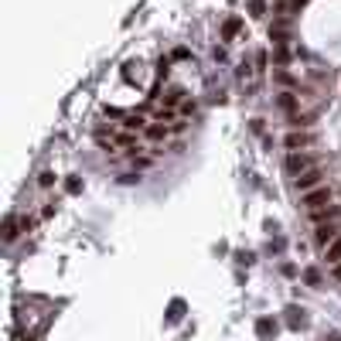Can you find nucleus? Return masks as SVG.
Returning <instances> with one entry per match:
<instances>
[{
  "mask_svg": "<svg viewBox=\"0 0 341 341\" xmlns=\"http://www.w3.org/2000/svg\"><path fill=\"white\" fill-rule=\"evenodd\" d=\"M297 191H314V188H321V184H324V167H318V164H314V167L310 170H304V174H300V178H297Z\"/></svg>",
  "mask_w": 341,
  "mask_h": 341,
  "instance_id": "nucleus-1",
  "label": "nucleus"
},
{
  "mask_svg": "<svg viewBox=\"0 0 341 341\" xmlns=\"http://www.w3.org/2000/svg\"><path fill=\"white\" fill-rule=\"evenodd\" d=\"M324 205H331V188L328 184H321V188H314V191L304 194V208L307 212H318V208H324Z\"/></svg>",
  "mask_w": 341,
  "mask_h": 341,
  "instance_id": "nucleus-2",
  "label": "nucleus"
},
{
  "mask_svg": "<svg viewBox=\"0 0 341 341\" xmlns=\"http://www.w3.org/2000/svg\"><path fill=\"white\" fill-rule=\"evenodd\" d=\"M338 236H341L338 218H334V222H321V225H318V232H314V242H318V246H331V242H334Z\"/></svg>",
  "mask_w": 341,
  "mask_h": 341,
  "instance_id": "nucleus-3",
  "label": "nucleus"
},
{
  "mask_svg": "<svg viewBox=\"0 0 341 341\" xmlns=\"http://www.w3.org/2000/svg\"><path fill=\"white\" fill-rule=\"evenodd\" d=\"M287 147H290V154H297V150H307L314 147V133H304V130H294V133H287L283 140Z\"/></svg>",
  "mask_w": 341,
  "mask_h": 341,
  "instance_id": "nucleus-4",
  "label": "nucleus"
},
{
  "mask_svg": "<svg viewBox=\"0 0 341 341\" xmlns=\"http://www.w3.org/2000/svg\"><path fill=\"white\" fill-rule=\"evenodd\" d=\"M310 167H314V160L307 157L304 150H297V154H290V157H287V170H290L294 178H300V174H304V170H310Z\"/></svg>",
  "mask_w": 341,
  "mask_h": 341,
  "instance_id": "nucleus-5",
  "label": "nucleus"
},
{
  "mask_svg": "<svg viewBox=\"0 0 341 341\" xmlns=\"http://www.w3.org/2000/svg\"><path fill=\"white\" fill-rule=\"evenodd\" d=\"M120 126H123V130H130V133H140V130H147V120H144L140 113H126Z\"/></svg>",
  "mask_w": 341,
  "mask_h": 341,
  "instance_id": "nucleus-6",
  "label": "nucleus"
},
{
  "mask_svg": "<svg viewBox=\"0 0 341 341\" xmlns=\"http://www.w3.org/2000/svg\"><path fill=\"white\" fill-rule=\"evenodd\" d=\"M324 260H328L331 266H338V263H341V236L334 239L331 246H324Z\"/></svg>",
  "mask_w": 341,
  "mask_h": 341,
  "instance_id": "nucleus-7",
  "label": "nucleus"
},
{
  "mask_svg": "<svg viewBox=\"0 0 341 341\" xmlns=\"http://www.w3.org/2000/svg\"><path fill=\"white\" fill-rule=\"evenodd\" d=\"M144 133H147V140H164L170 130H167V123H147V130H144Z\"/></svg>",
  "mask_w": 341,
  "mask_h": 341,
  "instance_id": "nucleus-8",
  "label": "nucleus"
},
{
  "mask_svg": "<svg viewBox=\"0 0 341 341\" xmlns=\"http://www.w3.org/2000/svg\"><path fill=\"white\" fill-rule=\"evenodd\" d=\"M181 96H184V92L178 89V86H170L167 96H164V102H167V106H178V102H181Z\"/></svg>",
  "mask_w": 341,
  "mask_h": 341,
  "instance_id": "nucleus-9",
  "label": "nucleus"
},
{
  "mask_svg": "<svg viewBox=\"0 0 341 341\" xmlns=\"http://www.w3.org/2000/svg\"><path fill=\"white\" fill-rule=\"evenodd\" d=\"M4 239H7V242L17 239V218H7V225H4Z\"/></svg>",
  "mask_w": 341,
  "mask_h": 341,
  "instance_id": "nucleus-10",
  "label": "nucleus"
},
{
  "mask_svg": "<svg viewBox=\"0 0 341 341\" xmlns=\"http://www.w3.org/2000/svg\"><path fill=\"white\" fill-rule=\"evenodd\" d=\"M249 11H252V17H263L266 14V0H249Z\"/></svg>",
  "mask_w": 341,
  "mask_h": 341,
  "instance_id": "nucleus-11",
  "label": "nucleus"
},
{
  "mask_svg": "<svg viewBox=\"0 0 341 341\" xmlns=\"http://www.w3.org/2000/svg\"><path fill=\"white\" fill-rule=\"evenodd\" d=\"M280 106H283V109H294V106H297L294 92H283V96H280Z\"/></svg>",
  "mask_w": 341,
  "mask_h": 341,
  "instance_id": "nucleus-12",
  "label": "nucleus"
},
{
  "mask_svg": "<svg viewBox=\"0 0 341 341\" xmlns=\"http://www.w3.org/2000/svg\"><path fill=\"white\" fill-rule=\"evenodd\" d=\"M256 328H260V334H270V331H276V324H273V321H266V318H263L260 324H256Z\"/></svg>",
  "mask_w": 341,
  "mask_h": 341,
  "instance_id": "nucleus-13",
  "label": "nucleus"
},
{
  "mask_svg": "<svg viewBox=\"0 0 341 341\" xmlns=\"http://www.w3.org/2000/svg\"><path fill=\"white\" fill-rule=\"evenodd\" d=\"M304 276H307V283H314V287H318V283H321V273H318V270H307V273H304Z\"/></svg>",
  "mask_w": 341,
  "mask_h": 341,
  "instance_id": "nucleus-14",
  "label": "nucleus"
},
{
  "mask_svg": "<svg viewBox=\"0 0 341 341\" xmlns=\"http://www.w3.org/2000/svg\"><path fill=\"white\" fill-rule=\"evenodd\" d=\"M51 184H55V174L45 170V174H41V188H51Z\"/></svg>",
  "mask_w": 341,
  "mask_h": 341,
  "instance_id": "nucleus-15",
  "label": "nucleus"
},
{
  "mask_svg": "<svg viewBox=\"0 0 341 341\" xmlns=\"http://www.w3.org/2000/svg\"><path fill=\"white\" fill-rule=\"evenodd\" d=\"M236 31H239V17H232V21L225 24V34H236Z\"/></svg>",
  "mask_w": 341,
  "mask_h": 341,
  "instance_id": "nucleus-16",
  "label": "nucleus"
},
{
  "mask_svg": "<svg viewBox=\"0 0 341 341\" xmlns=\"http://www.w3.org/2000/svg\"><path fill=\"white\" fill-rule=\"evenodd\" d=\"M181 113L184 116H194V102H181Z\"/></svg>",
  "mask_w": 341,
  "mask_h": 341,
  "instance_id": "nucleus-17",
  "label": "nucleus"
},
{
  "mask_svg": "<svg viewBox=\"0 0 341 341\" xmlns=\"http://www.w3.org/2000/svg\"><path fill=\"white\" fill-rule=\"evenodd\" d=\"M334 276H338V280H341V263H338V266H334Z\"/></svg>",
  "mask_w": 341,
  "mask_h": 341,
  "instance_id": "nucleus-18",
  "label": "nucleus"
}]
</instances>
